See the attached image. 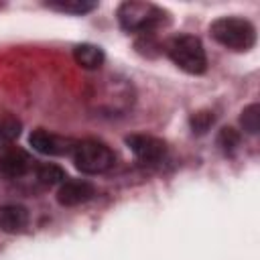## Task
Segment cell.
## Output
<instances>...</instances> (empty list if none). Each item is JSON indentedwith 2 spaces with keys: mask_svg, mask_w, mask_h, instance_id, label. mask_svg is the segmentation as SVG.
I'll use <instances>...</instances> for the list:
<instances>
[{
  "mask_svg": "<svg viewBox=\"0 0 260 260\" xmlns=\"http://www.w3.org/2000/svg\"><path fill=\"white\" fill-rule=\"evenodd\" d=\"M169 59L189 75H201L207 71V55L203 43L193 35H177L167 43Z\"/></svg>",
  "mask_w": 260,
  "mask_h": 260,
  "instance_id": "7a4b0ae2",
  "label": "cell"
},
{
  "mask_svg": "<svg viewBox=\"0 0 260 260\" xmlns=\"http://www.w3.org/2000/svg\"><path fill=\"white\" fill-rule=\"evenodd\" d=\"M73 59H75V63H77L81 69L93 71V69H100V67L104 65L106 55H104L102 47L91 45V43H81V45H77V47L73 49Z\"/></svg>",
  "mask_w": 260,
  "mask_h": 260,
  "instance_id": "30bf717a",
  "label": "cell"
},
{
  "mask_svg": "<svg viewBox=\"0 0 260 260\" xmlns=\"http://www.w3.org/2000/svg\"><path fill=\"white\" fill-rule=\"evenodd\" d=\"M240 124L248 134H258V130H260V106L256 102L242 110Z\"/></svg>",
  "mask_w": 260,
  "mask_h": 260,
  "instance_id": "5bb4252c",
  "label": "cell"
},
{
  "mask_svg": "<svg viewBox=\"0 0 260 260\" xmlns=\"http://www.w3.org/2000/svg\"><path fill=\"white\" fill-rule=\"evenodd\" d=\"M26 223H28V209L24 205H16V203L0 205V232L16 234L22 232Z\"/></svg>",
  "mask_w": 260,
  "mask_h": 260,
  "instance_id": "9c48e42d",
  "label": "cell"
},
{
  "mask_svg": "<svg viewBox=\"0 0 260 260\" xmlns=\"http://www.w3.org/2000/svg\"><path fill=\"white\" fill-rule=\"evenodd\" d=\"M209 35L215 43L232 51H248L256 45V28L240 16H219L209 24Z\"/></svg>",
  "mask_w": 260,
  "mask_h": 260,
  "instance_id": "6da1fadb",
  "label": "cell"
},
{
  "mask_svg": "<svg viewBox=\"0 0 260 260\" xmlns=\"http://www.w3.org/2000/svg\"><path fill=\"white\" fill-rule=\"evenodd\" d=\"M35 177L41 185L45 187H53V185H61L67 175L65 171L59 167V165H53V162H43V165H37L35 167Z\"/></svg>",
  "mask_w": 260,
  "mask_h": 260,
  "instance_id": "8fae6325",
  "label": "cell"
},
{
  "mask_svg": "<svg viewBox=\"0 0 260 260\" xmlns=\"http://www.w3.org/2000/svg\"><path fill=\"white\" fill-rule=\"evenodd\" d=\"M217 144L221 146L223 152H234L236 146L240 144V132L236 128H221L217 134Z\"/></svg>",
  "mask_w": 260,
  "mask_h": 260,
  "instance_id": "2e32d148",
  "label": "cell"
},
{
  "mask_svg": "<svg viewBox=\"0 0 260 260\" xmlns=\"http://www.w3.org/2000/svg\"><path fill=\"white\" fill-rule=\"evenodd\" d=\"M35 160L30 158V154L22 148L16 146H8L2 154H0V175L8 177V179H18L24 177L26 173H30L35 169Z\"/></svg>",
  "mask_w": 260,
  "mask_h": 260,
  "instance_id": "52a82bcc",
  "label": "cell"
},
{
  "mask_svg": "<svg viewBox=\"0 0 260 260\" xmlns=\"http://www.w3.org/2000/svg\"><path fill=\"white\" fill-rule=\"evenodd\" d=\"M213 112H209V110H201V112H195L191 118H189V124H191V130L195 132V134H205L209 128H211V124H213Z\"/></svg>",
  "mask_w": 260,
  "mask_h": 260,
  "instance_id": "9a60e30c",
  "label": "cell"
},
{
  "mask_svg": "<svg viewBox=\"0 0 260 260\" xmlns=\"http://www.w3.org/2000/svg\"><path fill=\"white\" fill-rule=\"evenodd\" d=\"M95 195V187L89 181L83 179H65L59 185L57 191V201L65 207H73V205H81L89 199H93Z\"/></svg>",
  "mask_w": 260,
  "mask_h": 260,
  "instance_id": "ba28073f",
  "label": "cell"
},
{
  "mask_svg": "<svg viewBox=\"0 0 260 260\" xmlns=\"http://www.w3.org/2000/svg\"><path fill=\"white\" fill-rule=\"evenodd\" d=\"M45 6L65 14H85V12H91L98 4L89 0H51V2H45Z\"/></svg>",
  "mask_w": 260,
  "mask_h": 260,
  "instance_id": "7c38bea8",
  "label": "cell"
},
{
  "mask_svg": "<svg viewBox=\"0 0 260 260\" xmlns=\"http://www.w3.org/2000/svg\"><path fill=\"white\" fill-rule=\"evenodd\" d=\"M77 140L71 138H63L57 136L53 132H47L43 128H37L30 132L28 136V144L32 146V150L41 152V154H49V156H63V154H71L75 148Z\"/></svg>",
  "mask_w": 260,
  "mask_h": 260,
  "instance_id": "5b68a950",
  "label": "cell"
},
{
  "mask_svg": "<svg viewBox=\"0 0 260 260\" xmlns=\"http://www.w3.org/2000/svg\"><path fill=\"white\" fill-rule=\"evenodd\" d=\"M124 142L132 150V154L142 162H156L167 152V144L160 138L148 134H130Z\"/></svg>",
  "mask_w": 260,
  "mask_h": 260,
  "instance_id": "8992f818",
  "label": "cell"
},
{
  "mask_svg": "<svg viewBox=\"0 0 260 260\" xmlns=\"http://www.w3.org/2000/svg\"><path fill=\"white\" fill-rule=\"evenodd\" d=\"M116 18L120 28L126 32H150L165 20V10L152 2L126 0L118 6Z\"/></svg>",
  "mask_w": 260,
  "mask_h": 260,
  "instance_id": "3957f363",
  "label": "cell"
},
{
  "mask_svg": "<svg viewBox=\"0 0 260 260\" xmlns=\"http://www.w3.org/2000/svg\"><path fill=\"white\" fill-rule=\"evenodd\" d=\"M20 120L14 118L12 114H2L0 116V146H12V142L20 134Z\"/></svg>",
  "mask_w": 260,
  "mask_h": 260,
  "instance_id": "4fadbf2b",
  "label": "cell"
},
{
  "mask_svg": "<svg viewBox=\"0 0 260 260\" xmlns=\"http://www.w3.org/2000/svg\"><path fill=\"white\" fill-rule=\"evenodd\" d=\"M73 165L77 171H81L83 175H102L106 171H110L116 162V154L114 150L100 142V140H77L75 148L71 152Z\"/></svg>",
  "mask_w": 260,
  "mask_h": 260,
  "instance_id": "277c9868",
  "label": "cell"
}]
</instances>
